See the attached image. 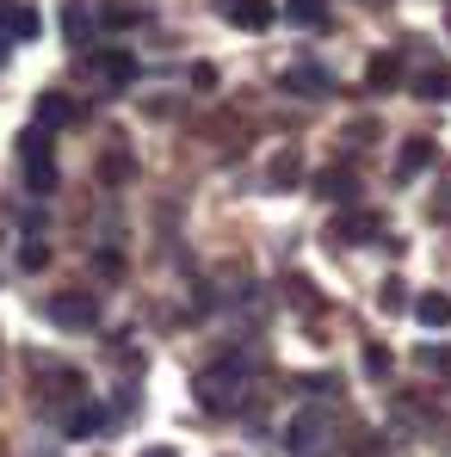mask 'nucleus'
<instances>
[{"instance_id":"obj_4","label":"nucleus","mask_w":451,"mask_h":457,"mask_svg":"<svg viewBox=\"0 0 451 457\" xmlns=\"http://www.w3.org/2000/svg\"><path fill=\"white\" fill-rule=\"evenodd\" d=\"M75 371H56V383H50V389H44V402H69V395H75Z\"/></svg>"},{"instance_id":"obj_3","label":"nucleus","mask_w":451,"mask_h":457,"mask_svg":"<svg viewBox=\"0 0 451 457\" xmlns=\"http://www.w3.org/2000/svg\"><path fill=\"white\" fill-rule=\"evenodd\" d=\"M421 321H427V328H446L451 321V297H421Z\"/></svg>"},{"instance_id":"obj_5","label":"nucleus","mask_w":451,"mask_h":457,"mask_svg":"<svg viewBox=\"0 0 451 457\" xmlns=\"http://www.w3.org/2000/svg\"><path fill=\"white\" fill-rule=\"evenodd\" d=\"M93 427H105V414L87 408V414H75V433H69V439H93Z\"/></svg>"},{"instance_id":"obj_8","label":"nucleus","mask_w":451,"mask_h":457,"mask_svg":"<svg viewBox=\"0 0 451 457\" xmlns=\"http://www.w3.org/2000/svg\"><path fill=\"white\" fill-rule=\"evenodd\" d=\"M38 112H44V118H50V124H63V118H69V99H44V105H38Z\"/></svg>"},{"instance_id":"obj_9","label":"nucleus","mask_w":451,"mask_h":457,"mask_svg":"<svg viewBox=\"0 0 451 457\" xmlns=\"http://www.w3.org/2000/svg\"><path fill=\"white\" fill-rule=\"evenodd\" d=\"M143 457H180V452H167V445H155V452H143Z\"/></svg>"},{"instance_id":"obj_1","label":"nucleus","mask_w":451,"mask_h":457,"mask_svg":"<svg viewBox=\"0 0 451 457\" xmlns=\"http://www.w3.org/2000/svg\"><path fill=\"white\" fill-rule=\"evenodd\" d=\"M322 433H328V420H322V414H297V420L285 427V445H291L297 457H322V452H328V439H322Z\"/></svg>"},{"instance_id":"obj_6","label":"nucleus","mask_w":451,"mask_h":457,"mask_svg":"<svg viewBox=\"0 0 451 457\" xmlns=\"http://www.w3.org/2000/svg\"><path fill=\"white\" fill-rule=\"evenodd\" d=\"M408 303V291H402V278H389V285H383V309H402Z\"/></svg>"},{"instance_id":"obj_7","label":"nucleus","mask_w":451,"mask_h":457,"mask_svg":"<svg viewBox=\"0 0 451 457\" xmlns=\"http://www.w3.org/2000/svg\"><path fill=\"white\" fill-rule=\"evenodd\" d=\"M427 365H433L439 378H451V353H446V346H427Z\"/></svg>"},{"instance_id":"obj_2","label":"nucleus","mask_w":451,"mask_h":457,"mask_svg":"<svg viewBox=\"0 0 451 457\" xmlns=\"http://www.w3.org/2000/svg\"><path fill=\"white\" fill-rule=\"evenodd\" d=\"M50 315H56L63 328H93V321H99V303L80 297V291H63V297H50Z\"/></svg>"}]
</instances>
